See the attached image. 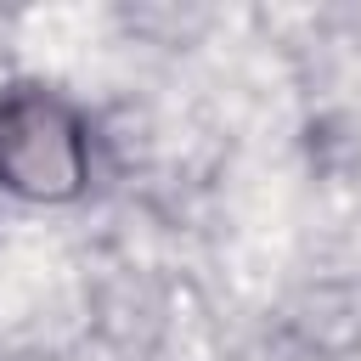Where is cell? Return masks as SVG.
Returning a JSON list of instances; mask_svg holds the SVG:
<instances>
[{"label":"cell","mask_w":361,"mask_h":361,"mask_svg":"<svg viewBox=\"0 0 361 361\" xmlns=\"http://www.w3.org/2000/svg\"><path fill=\"white\" fill-rule=\"evenodd\" d=\"M90 186V130L45 85L0 96V192L23 203H73Z\"/></svg>","instance_id":"obj_1"}]
</instances>
